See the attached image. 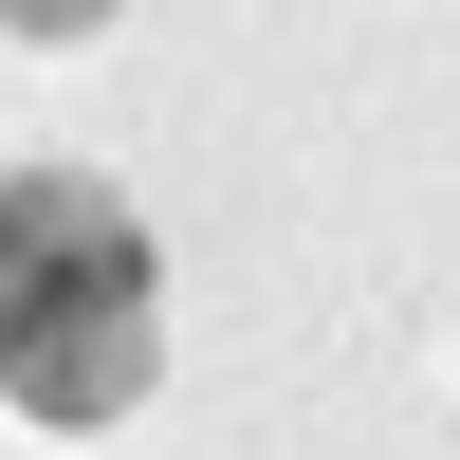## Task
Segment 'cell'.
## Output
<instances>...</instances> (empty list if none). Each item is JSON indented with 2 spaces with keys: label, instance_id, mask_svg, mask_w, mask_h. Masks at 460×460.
I'll return each mask as SVG.
<instances>
[{
  "label": "cell",
  "instance_id": "cell-1",
  "mask_svg": "<svg viewBox=\"0 0 460 460\" xmlns=\"http://www.w3.org/2000/svg\"><path fill=\"white\" fill-rule=\"evenodd\" d=\"M166 368V258L93 166H0V405L56 442L129 424Z\"/></svg>",
  "mask_w": 460,
  "mask_h": 460
},
{
  "label": "cell",
  "instance_id": "cell-2",
  "mask_svg": "<svg viewBox=\"0 0 460 460\" xmlns=\"http://www.w3.org/2000/svg\"><path fill=\"white\" fill-rule=\"evenodd\" d=\"M111 19V0H19V37H93Z\"/></svg>",
  "mask_w": 460,
  "mask_h": 460
}]
</instances>
